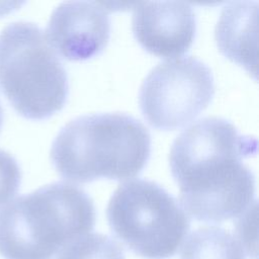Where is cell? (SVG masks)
<instances>
[{"label": "cell", "instance_id": "obj_5", "mask_svg": "<svg viewBox=\"0 0 259 259\" xmlns=\"http://www.w3.org/2000/svg\"><path fill=\"white\" fill-rule=\"evenodd\" d=\"M106 217L111 232L145 259H167L178 250L190 220L177 199L154 181L128 180L111 195Z\"/></svg>", "mask_w": 259, "mask_h": 259}, {"label": "cell", "instance_id": "obj_8", "mask_svg": "<svg viewBox=\"0 0 259 259\" xmlns=\"http://www.w3.org/2000/svg\"><path fill=\"white\" fill-rule=\"evenodd\" d=\"M132 28L137 40L149 53L163 58L177 57L192 45L195 14L190 4L182 1L138 2Z\"/></svg>", "mask_w": 259, "mask_h": 259}, {"label": "cell", "instance_id": "obj_3", "mask_svg": "<svg viewBox=\"0 0 259 259\" xmlns=\"http://www.w3.org/2000/svg\"><path fill=\"white\" fill-rule=\"evenodd\" d=\"M94 202L82 188L54 182L18 196L0 210V255L5 259H53L93 230Z\"/></svg>", "mask_w": 259, "mask_h": 259}, {"label": "cell", "instance_id": "obj_4", "mask_svg": "<svg viewBox=\"0 0 259 259\" xmlns=\"http://www.w3.org/2000/svg\"><path fill=\"white\" fill-rule=\"evenodd\" d=\"M0 91L29 119H45L66 103L67 72L35 23L15 21L0 31Z\"/></svg>", "mask_w": 259, "mask_h": 259}, {"label": "cell", "instance_id": "obj_7", "mask_svg": "<svg viewBox=\"0 0 259 259\" xmlns=\"http://www.w3.org/2000/svg\"><path fill=\"white\" fill-rule=\"evenodd\" d=\"M46 36L53 50L70 61H84L101 53L110 36V19L104 4L67 1L51 14Z\"/></svg>", "mask_w": 259, "mask_h": 259}, {"label": "cell", "instance_id": "obj_2", "mask_svg": "<svg viewBox=\"0 0 259 259\" xmlns=\"http://www.w3.org/2000/svg\"><path fill=\"white\" fill-rule=\"evenodd\" d=\"M150 154L148 128L122 112L78 116L60 130L51 148L58 173L77 183L132 178L143 170Z\"/></svg>", "mask_w": 259, "mask_h": 259}, {"label": "cell", "instance_id": "obj_13", "mask_svg": "<svg viewBox=\"0 0 259 259\" xmlns=\"http://www.w3.org/2000/svg\"><path fill=\"white\" fill-rule=\"evenodd\" d=\"M2 123H3V108H2V104L0 102V130L2 127Z\"/></svg>", "mask_w": 259, "mask_h": 259}, {"label": "cell", "instance_id": "obj_6", "mask_svg": "<svg viewBox=\"0 0 259 259\" xmlns=\"http://www.w3.org/2000/svg\"><path fill=\"white\" fill-rule=\"evenodd\" d=\"M214 80L209 67L187 56L158 64L144 79L139 103L154 127L171 131L192 121L211 101Z\"/></svg>", "mask_w": 259, "mask_h": 259}, {"label": "cell", "instance_id": "obj_11", "mask_svg": "<svg viewBox=\"0 0 259 259\" xmlns=\"http://www.w3.org/2000/svg\"><path fill=\"white\" fill-rule=\"evenodd\" d=\"M57 259H125L122 247L110 237L88 233L67 245Z\"/></svg>", "mask_w": 259, "mask_h": 259}, {"label": "cell", "instance_id": "obj_10", "mask_svg": "<svg viewBox=\"0 0 259 259\" xmlns=\"http://www.w3.org/2000/svg\"><path fill=\"white\" fill-rule=\"evenodd\" d=\"M180 259H245L240 240L220 227H203L186 238Z\"/></svg>", "mask_w": 259, "mask_h": 259}, {"label": "cell", "instance_id": "obj_9", "mask_svg": "<svg viewBox=\"0 0 259 259\" xmlns=\"http://www.w3.org/2000/svg\"><path fill=\"white\" fill-rule=\"evenodd\" d=\"M257 16L256 1H235L227 4L215 25L214 36L220 51L257 75Z\"/></svg>", "mask_w": 259, "mask_h": 259}, {"label": "cell", "instance_id": "obj_12", "mask_svg": "<svg viewBox=\"0 0 259 259\" xmlns=\"http://www.w3.org/2000/svg\"><path fill=\"white\" fill-rule=\"evenodd\" d=\"M21 170L8 152L0 149V206L7 203L18 191Z\"/></svg>", "mask_w": 259, "mask_h": 259}, {"label": "cell", "instance_id": "obj_1", "mask_svg": "<svg viewBox=\"0 0 259 259\" xmlns=\"http://www.w3.org/2000/svg\"><path fill=\"white\" fill-rule=\"evenodd\" d=\"M257 140L221 117H205L174 140L169 165L187 215L221 223L255 203V178L243 160L255 155Z\"/></svg>", "mask_w": 259, "mask_h": 259}]
</instances>
